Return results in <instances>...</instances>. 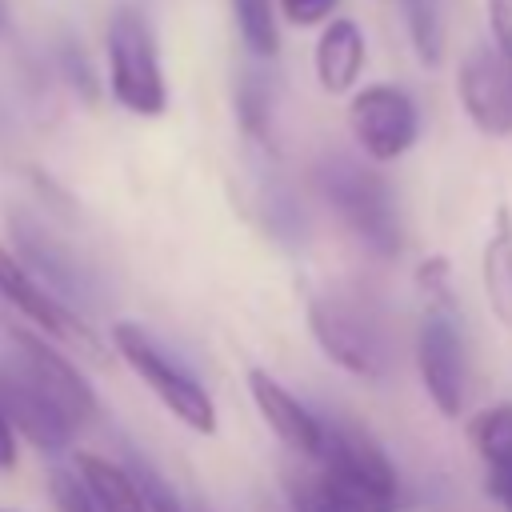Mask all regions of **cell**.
Segmentation results:
<instances>
[{
    "mask_svg": "<svg viewBox=\"0 0 512 512\" xmlns=\"http://www.w3.org/2000/svg\"><path fill=\"white\" fill-rule=\"evenodd\" d=\"M320 476L344 512H396L400 476L384 448L356 424H324Z\"/></svg>",
    "mask_w": 512,
    "mask_h": 512,
    "instance_id": "obj_1",
    "label": "cell"
},
{
    "mask_svg": "<svg viewBox=\"0 0 512 512\" xmlns=\"http://www.w3.org/2000/svg\"><path fill=\"white\" fill-rule=\"evenodd\" d=\"M316 188L368 252H376L384 260H392L400 252V244H404L400 212H396L392 188L372 168H364L348 156H324L316 164Z\"/></svg>",
    "mask_w": 512,
    "mask_h": 512,
    "instance_id": "obj_2",
    "label": "cell"
},
{
    "mask_svg": "<svg viewBox=\"0 0 512 512\" xmlns=\"http://www.w3.org/2000/svg\"><path fill=\"white\" fill-rule=\"evenodd\" d=\"M108 84L116 104L136 116H160L168 108L152 24L132 4H120L108 20Z\"/></svg>",
    "mask_w": 512,
    "mask_h": 512,
    "instance_id": "obj_3",
    "label": "cell"
},
{
    "mask_svg": "<svg viewBox=\"0 0 512 512\" xmlns=\"http://www.w3.org/2000/svg\"><path fill=\"white\" fill-rule=\"evenodd\" d=\"M112 344L116 352L124 356V364L160 396V404L192 432L200 436H212L216 432V408H212V396L200 388L196 376H188L140 324H112Z\"/></svg>",
    "mask_w": 512,
    "mask_h": 512,
    "instance_id": "obj_4",
    "label": "cell"
},
{
    "mask_svg": "<svg viewBox=\"0 0 512 512\" xmlns=\"http://www.w3.org/2000/svg\"><path fill=\"white\" fill-rule=\"evenodd\" d=\"M0 364H8L24 384H32L76 432L96 416V392H92V384L44 336L24 332V328H12L8 332V352H4Z\"/></svg>",
    "mask_w": 512,
    "mask_h": 512,
    "instance_id": "obj_5",
    "label": "cell"
},
{
    "mask_svg": "<svg viewBox=\"0 0 512 512\" xmlns=\"http://www.w3.org/2000/svg\"><path fill=\"white\" fill-rule=\"evenodd\" d=\"M0 296H4L20 316H28L40 332H48L52 340H60L64 348H72V352H80V356H88V360H104V344H100V336L88 328V320H80V316L60 300V292L48 288V284L20 260V252H12V248H4V244H0Z\"/></svg>",
    "mask_w": 512,
    "mask_h": 512,
    "instance_id": "obj_6",
    "label": "cell"
},
{
    "mask_svg": "<svg viewBox=\"0 0 512 512\" xmlns=\"http://www.w3.org/2000/svg\"><path fill=\"white\" fill-rule=\"evenodd\" d=\"M308 332L320 344V352L364 380H380L384 376V340L372 324L368 312H360L356 304H348L344 296H312L308 300Z\"/></svg>",
    "mask_w": 512,
    "mask_h": 512,
    "instance_id": "obj_7",
    "label": "cell"
},
{
    "mask_svg": "<svg viewBox=\"0 0 512 512\" xmlns=\"http://www.w3.org/2000/svg\"><path fill=\"white\" fill-rule=\"evenodd\" d=\"M416 364L428 400L440 416H460L468 400V352L460 332V312L428 308L416 336Z\"/></svg>",
    "mask_w": 512,
    "mask_h": 512,
    "instance_id": "obj_8",
    "label": "cell"
},
{
    "mask_svg": "<svg viewBox=\"0 0 512 512\" xmlns=\"http://www.w3.org/2000/svg\"><path fill=\"white\" fill-rule=\"evenodd\" d=\"M348 124L372 160H396L416 144V104L396 84H372L352 96Z\"/></svg>",
    "mask_w": 512,
    "mask_h": 512,
    "instance_id": "obj_9",
    "label": "cell"
},
{
    "mask_svg": "<svg viewBox=\"0 0 512 512\" xmlns=\"http://www.w3.org/2000/svg\"><path fill=\"white\" fill-rule=\"evenodd\" d=\"M456 88L484 136H512V64L496 48H472L456 72Z\"/></svg>",
    "mask_w": 512,
    "mask_h": 512,
    "instance_id": "obj_10",
    "label": "cell"
},
{
    "mask_svg": "<svg viewBox=\"0 0 512 512\" xmlns=\"http://www.w3.org/2000/svg\"><path fill=\"white\" fill-rule=\"evenodd\" d=\"M0 416L16 432H24L40 452H60L76 436V428L32 384H24L8 364H0Z\"/></svg>",
    "mask_w": 512,
    "mask_h": 512,
    "instance_id": "obj_11",
    "label": "cell"
},
{
    "mask_svg": "<svg viewBox=\"0 0 512 512\" xmlns=\"http://www.w3.org/2000/svg\"><path fill=\"white\" fill-rule=\"evenodd\" d=\"M248 392L260 408V416L268 420V428L280 436V444H288L292 452L316 460L320 440H324V420H316L284 384H276L264 368H248Z\"/></svg>",
    "mask_w": 512,
    "mask_h": 512,
    "instance_id": "obj_12",
    "label": "cell"
},
{
    "mask_svg": "<svg viewBox=\"0 0 512 512\" xmlns=\"http://www.w3.org/2000/svg\"><path fill=\"white\" fill-rule=\"evenodd\" d=\"M364 68V32L356 20H328L316 44V80L324 84V92H348L356 84Z\"/></svg>",
    "mask_w": 512,
    "mask_h": 512,
    "instance_id": "obj_13",
    "label": "cell"
},
{
    "mask_svg": "<svg viewBox=\"0 0 512 512\" xmlns=\"http://www.w3.org/2000/svg\"><path fill=\"white\" fill-rule=\"evenodd\" d=\"M480 276H484L488 308L504 328H512V208L508 204H496L492 232L480 252Z\"/></svg>",
    "mask_w": 512,
    "mask_h": 512,
    "instance_id": "obj_14",
    "label": "cell"
},
{
    "mask_svg": "<svg viewBox=\"0 0 512 512\" xmlns=\"http://www.w3.org/2000/svg\"><path fill=\"white\" fill-rule=\"evenodd\" d=\"M76 468H80V480H84V488L100 512H148L128 468H120L104 456H92V452H84Z\"/></svg>",
    "mask_w": 512,
    "mask_h": 512,
    "instance_id": "obj_15",
    "label": "cell"
},
{
    "mask_svg": "<svg viewBox=\"0 0 512 512\" xmlns=\"http://www.w3.org/2000/svg\"><path fill=\"white\" fill-rule=\"evenodd\" d=\"M468 444L484 464L508 460L512 456V404H492L468 420Z\"/></svg>",
    "mask_w": 512,
    "mask_h": 512,
    "instance_id": "obj_16",
    "label": "cell"
},
{
    "mask_svg": "<svg viewBox=\"0 0 512 512\" xmlns=\"http://www.w3.org/2000/svg\"><path fill=\"white\" fill-rule=\"evenodd\" d=\"M236 116H240V128L256 144L272 140V88H268L264 76H240V84H236Z\"/></svg>",
    "mask_w": 512,
    "mask_h": 512,
    "instance_id": "obj_17",
    "label": "cell"
},
{
    "mask_svg": "<svg viewBox=\"0 0 512 512\" xmlns=\"http://www.w3.org/2000/svg\"><path fill=\"white\" fill-rule=\"evenodd\" d=\"M232 12H236V28H240L244 44L256 56H276L280 24H276V12H272V0H232Z\"/></svg>",
    "mask_w": 512,
    "mask_h": 512,
    "instance_id": "obj_18",
    "label": "cell"
},
{
    "mask_svg": "<svg viewBox=\"0 0 512 512\" xmlns=\"http://www.w3.org/2000/svg\"><path fill=\"white\" fill-rule=\"evenodd\" d=\"M408 4V36L416 56L436 68L440 64V48H444V24H440V0H404Z\"/></svg>",
    "mask_w": 512,
    "mask_h": 512,
    "instance_id": "obj_19",
    "label": "cell"
},
{
    "mask_svg": "<svg viewBox=\"0 0 512 512\" xmlns=\"http://www.w3.org/2000/svg\"><path fill=\"white\" fill-rule=\"evenodd\" d=\"M284 492H288L292 512H344L320 472H292L284 480Z\"/></svg>",
    "mask_w": 512,
    "mask_h": 512,
    "instance_id": "obj_20",
    "label": "cell"
},
{
    "mask_svg": "<svg viewBox=\"0 0 512 512\" xmlns=\"http://www.w3.org/2000/svg\"><path fill=\"white\" fill-rule=\"evenodd\" d=\"M416 284H420V292L428 296L432 308L460 312L456 308V292H452V264H448V256H424L416 264Z\"/></svg>",
    "mask_w": 512,
    "mask_h": 512,
    "instance_id": "obj_21",
    "label": "cell"
},
{
    "mask_svg": "<svg viewBox=\"0 0 512 512\" xmlns=\"http://www.w3.org/2000/svg\"><path fill=\"white\" fill-rule=\"evenodd\" d=\"M128 472H132V480H136V488H140L148 512H184L180 500H176V492H172V488H168L144 460H128Z\"/></svg>",
    "mask_w": 512,
    "mask_h": 512,
    "instance_id": "obj_22",
    "label": "cell"
},
{
    "mask_svg": "<svg viewBox=\"0 0 512 512\" xmlns=\"http://www.w3.org/2000/svg\"><path fill=\"white\" fill-rule=\"evenodd\" d=\"M52 500H56V512H100L96 500L88 496L84 480L68 476V472H52Z\"/></svg>",
    "mask_w": 512,
    "mask_h": 512,
    "instance_id": "obj_23",
    "label": "cell"
},
{
    "mask_svg": "<svg viewBox=\"0 0 512 512\" xmlns=\"http://www.w3.org/2000/svg\"><path fill=\"white\" fill-rule=\"evenodd\" d=\"M60 68H64L68 84H72L84 100H96V76H92V68H88V56H84L76 44H64V48H60Z\"/></svg>",
    "mask_w": 512,
    "mask_h": 512,
    "instance_id": "obj_24",
    "label": "cell"
},
{
    "mask_svg": "<svg viewBox=\"0 0 512 512\" xmlns=\"http://www.w3.org/2000/svg\"><path fill=\"white\" fill-rule=\"evenodd\" d=\"M488 24H492L496 52L512 64V0H488Z\"/></svg>",
    "mask_w": 512,
    "mask_h": 512,
    "instance_id": "obj_25",
    "label": "cell"
},
{
    "mask_svg": "<svg viewBox=\"0 0 512 512\" xmlns=\"http://www.w3.org/2000/svg\"><path fill=\"white\" fill-rule=\"evenodd\" d=\"M336 4H340V0H280L284 16H288L292 24H300V28L320 24L324 16H332V8H336Z\"/></svg>",
    "mask_w": 512,
    "mask_h": 512,
    "instance_id": "obj_26",
    "label": "cell"
},
{
    "mask_svg": "<svg viewBox=\"0 0 512 512\" xmlns=\"http://www.w3.org/2000/svg\"><path fill=\"white\" fill-rule=\"evenodd\" d=\"M488 492L504 512H512V456L488 464Z\"/></svg>",
    "mask_w": 512,
    "mask_h": 512,
    "instance_id": "obj_27",
    "label": "cell"
},
{
    "mask_svg": "<svg viewBox=\"0 0 512 512\" xmlns=\"http://www.w3.org/2000/svg\"><path fill=\"white\" fill-rule=\"evenodd\" d=\"M16 464V436H12V424L0 416V468H12Z\"/></svg>",
    "mask_w": 512,
    "mask_h": 512,
    "instance_id": "obj_28",
    "label": "cell"
},
{
    "mask_svg": "<svg viewBox=\"0 0 512 512\" xmlns=\"http://www.w3.org/2000/svg\"><path fill=\"white\" fill-rule=\"evenodd\" d=\"M0 28H4V0H0Z\"/></svg>",
    "mask_w": 512,
    "mask_h": 512,
    "instance_id": "obj_29",
    "label": "cell"
}]
</instances>
